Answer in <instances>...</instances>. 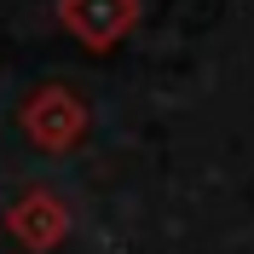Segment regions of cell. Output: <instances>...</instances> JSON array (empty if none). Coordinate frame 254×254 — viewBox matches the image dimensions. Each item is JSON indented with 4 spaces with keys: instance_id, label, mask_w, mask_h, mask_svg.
I'll use <instances>...</instances> for the list:
<instances>
[{
    "instance_id": "3",
    "label": "cell",
    "mask_w": 254,
    "mask_h": 254,
    "mask_svg": "<svg viewBox=\"0 0 254 254\" xmlns=\"http://www.w3.org/2000/svg\"><path fill=\"white\" fill-rule=\"evenodd\" d=\"M58 17H64V29L75 35L81 47L110 52L139 23V0H58Z\"/></svg>"
},
{
    "instance_id": "2",
    "label": "cell",
    "mask_w": 254,
    "mask_h": 254,
    "mask_svg": "<svg viewBox=\"0 0 254 254\" xmlns=\"http://www.w3.org/2000/svg\"><path fill=\"white\" fill-rule=\"evenodd\" d=\"M6 231L23 254H47L69 237V202H64L52 185H29L17 190V202L6 208Z\"/></svg>"
},
{
    "instance_id": "1",
    "label": "cell",
    "mask_w": 254,
    "mask_h": 254,
    "mask_svg": "<svg viewBox=\"0 0 254 254\" xmlns=\"http://www.w3.org/2000/svg\"><path fill=\"white\" fill-rule=\"evenodd\" d=\"M17 122H23V139H29L35 150H47V156H64V150H75V144L87 139V127H93V110H87V98H81L75 87H64V81H47V87H35V93L23 98Z\"/></svg>"
}]
</instances>
